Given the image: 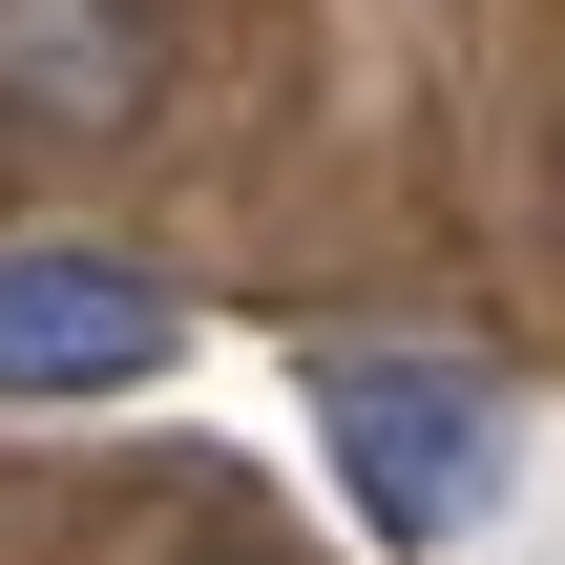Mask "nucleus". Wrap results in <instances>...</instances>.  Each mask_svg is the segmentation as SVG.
I'll list each match as a JSON object with an SVG mask.
<instances>
[{"label": "nucleus", "instance_id": "nucleus-3", "mask_svg": "<svg viewBox=\"0 0 565 565\" xmlns=\"http://www.w3.org/2000/svg\"><path fill=\"white\" fill-rule=\"evenodd\" d=\"M168 84V0H0V126L21 147H105Z\"/></svg>", "mask_w": 565, "mask_h": 565}, {"label": "nucleus", "instance_id": "nucleus-1", "mask_svg": "<svg viewBox=\"0 0 565 565\" xmlns=\"http://www.w3.org/2000/svg\"><path fill=\"white\" fill-rule=\"evenodd\" d=\"M294 398H315V461H335V503H356L377 545H461V524H503V482H524V398H503L482 356L335 335Z\"/></svg>", "mask_w": 565, "mask_h": 565}, {"label": "nucleus", "instance_id": "nucleus-2", "mask_svg": "<svg viewBox=\"0 0 565 565\" xmlns=\"http://www.w3.org/2000/svg\"><path fill=\"white\" fill-rule=\"evenodd\" d=\"M189 356V294L147 252H0V398H126Z\"/></svg>", "mask_w": 565, "mask_h": 565}]
</instances>
